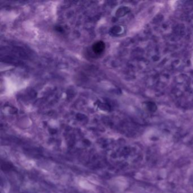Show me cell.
<instances>
[{
    "label": "cell",
    "instance_id": "1",
    "mask_svg": "<svg viewBox=\"0 0 193 193\" xmlns=\"http://www.w3.org/2000/svg\"><path fill=\"white\" fill-rule=\"evenodd\" d=\"M105 49V44L102 41H98L93 46V50L96 53H102Z\"/></svg>",
    "mask_w": 193,
    "mask_h": 193
}]
</instances>
